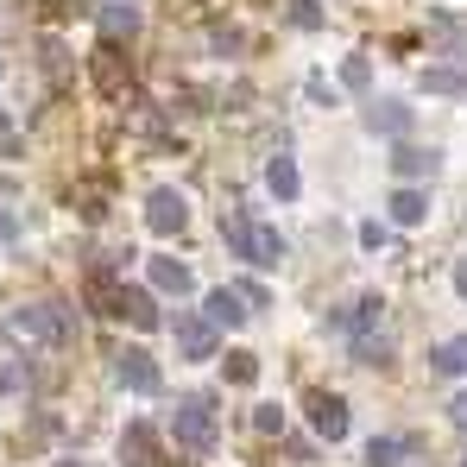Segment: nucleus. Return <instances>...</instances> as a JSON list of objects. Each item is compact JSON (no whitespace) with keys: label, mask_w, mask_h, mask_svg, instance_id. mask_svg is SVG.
Listing matches in <instances>:
<instances>
[{"label":"nucleus","mask_w":467,"mask_h":467,"mask_svg":"<svg viewBox=\"0 0 467 467\" xmlns=\"http://www.w3.org/2000/svg\"><path fill=\"white\" fill-rule=\"evenodd\" d=\"M367 82H373V64H367V57L354 51V57L341 64V88H367Z\"/></svg>","instance_id":"obj_25"},{"label":"nucleus","mask_w":467,"mask_h":467,"mask_svg":"<svg viewBox=\"0 0 467 467\" xmlns=\"http://www.w3.org/2000/svg\"><path fill=\"white\" fill-rule=\"evenodd\" d=\"M114 379L127 391H158L164 386V373H158V360L146 348H120V354H114Z\"/></svg>","instance_id":"obj_6"},{"label":"nucleus","mask_w":467,"mask_h":467,"mask_svg":"<svg viewBox=\"0 0 467 467\" xmlns=\"http://www.w3.org/2000/svg\"><path fill=\"white\" fill-rule=\"evenodd\" d=\"M222 234H228L234 253H240V259H253V265H278V259H285V240H278L272 228H259L246 209H234L228 222H222Z\"/></svg>","instance_id":"obj_2"},{"label":"nucleus","mask_w":467,"mask_h":467,"mask_svg":"<svg viewBox=\"0 0 467 467\" xmlns=\"http://www.w3.org/2000/svg\"><path fill=\"white\" fill-rule=\"evenodd\" d=\"M404 455H410V442H404V436H379V442L367 449V462H373V467H398Z\"/></svg>","instance_id":"obj_21"},{"label":"nucleus","mask_w":467,"mask_h":467,"mask_svg":"<svg viewBox=\"0 0 467 467\" xmlns=\"http://www.w3.org/2000/svg\"><path fill=\"white\" fill-rule=\"evenodd\" d=\"M70 202H77L82 222H101V215H108V202H114V183H108V177H88V183H77V196H70Z\"/></svg>","instance_id":"obj_12"},{"label":"nucleus","mask_w":467,"mask_h":467,"mask_svg":"<svg viewBox=\"0 0 467 467\" xmlns=\"http://www.w3.org/2000/svg\"><path fill=\"white\" fill-rule=\"evenodd\" d=\"M13 152H19V120L0 114V158H13Z\"/></svg>","instance_id":"obj_27"},{"label":"nucleus","mask_w":467,"mask_h":467,"mask_svg":"<svg viewBox=\"0 0 467 467\" xmlns=\"http://www.w3.org/2000/svg\"><path fill=\"white\" fill-rule=\"evenodd\" d=\"M88 77L101 88V101H133V64L120 57V45H101L88 57Z\"/></svg>","instance_id":"obj_4"},{"label":"nucleus","mask_w":467,"mask_h":467,"mask_svg":"<svg viewBox=\"0 0 467 467\" xmlns=\"http://www.w3.org/2000/svg\"><path fill=\"white\" fill-rule=\"evenodd\" d=\"M95 13H101V45H114V38H133V32H140V0H101Z\"/></svg>","instance_id":"obj_10"},{"label":"nucleus","mask_w":467,"mask_h":467,"mask_svg":"<svg viewBox=\"0 0 467 467\" xmlns=\"http://www.w3.org/2000/svg\"><path fill=\"white\" fill-rule=\"evenodd\" d=\"M354 354H360L367 367H391V341H386V335H360V341H354Z\"/></svg>","instance_id":"obj_22"},{"label":"nucleus","mask_w":467,"mask_h":467,"mask_svg":"<svg viewBox=\"0 0 467 467\" xmlns=\"http://www.w3.org/2000/svg\"><path fill=\"white\" fill-rule=\"evenodd\" d=\"M360 246H367V253L386 246V222H360Z\"/></svg>","instance_id":"obj_30"},{"label":"nucleus","mask_w":467,"mask_h":467,"mask_svg":"<svg viewBox=\"0 0 467 467\" xmlns=\"http://www.w3.org/2000/svg\"><path fill=\"white\" fill-rule=\"evenodd\" d=\"M171 335H177L183 360H209V354L222 348V335H215V328H209L196 310H171Z\"/></svg>","instance_id":"obj_5"},{"label":"nucleus","mask_w":467,"mask_h":467,"mask_svg":"<svg viewBox=\"0 0 467 467\" xmlns=\"http://www.w3.org/2000/svg\"><path fill=\"white\" fill-rule=\"evenodd\" d=\"M423 215H430V196H423V190H410V183H404V190H398V196H391V222H398V228H417V222H423Z\"/></svg>","instance_id":"obj_18"},{"label":"nucleus","mask_w":467,"mask_h":467,"mask_svg":"<svg viewBox=\"0 0 467 467\" xmlns=\"http://www.w3.org/2000/svg\"><path fill=\"white\" fill-rule=\"evenodd\" d=\"M285 19H291L297 32H316V26H322V6H316V0H291V13H285Z\"/></svg>","instance_id":"obj_24"},{"label":"nucleus","mask_w":467,"mask_h":467,"mask_svg":"<svg viewBox=\"0 0 467 467\" xmlns=\"http://www.w3.org/2000/svg\"><path fill=\"white\" fill-rule=\"evenodd\" d=\"M45 13L51 19H77V13H88V0H45Z\"/></svg>","instance_id":"obj_29"},{"label":"nucleus","mask_w":467,"mask_h":467,"mask_svg":"<svg viewBox=\"0 0 467 467\" xmlns=\"http://www.w3.org/2000/svg\"><path fill=\"white\" fill-rule=\"evenodd\" d=\"M0 77H6V64H0Z\"/></svg>","instance_id":"obj_34"},{"label":"nucleus","mask_w":467,"mask_h":467,"mask_svg":"<svg viewBox=\"0 0 467 467\" xmlns=\"http://www.w3.org/2000/svg\"><path fill=\"white\" fill-rule=\"evenodd\" d=\"M114 316H127L133 328H158V322H164V316H158V297L140 291V285H120V291H114Z\"/></svg>","instance_id":"obj_9"},{"label":"nucleus","mask_w":467,"mask_h":467,"mask_svg":"<svg viewBox=\"0 0 467 467\" xmlns=\"http://www.w3.org/2000/svg\"><path fill=\"white\" fill-rule=\"evenodd\" d=\"M391 164H398V177H436V171H442V158L430 152V146H398Z\"/></svg>","instance_id":"obj_16"},{"label":"nucleus","mask_w":467,"mask_h":467,"mask_svg":"<svg viewBox=\"0 0 467 467\" xmlns=\"http://www.w3.org/2000/svg\"><path fill=\"white\" fill-rule=\"evenodd\" d=\"M0 240H19V222H13L6 209H0Z\"/></svg>","instance_id":"obj_32"},{"label":"nucleus","mask_w":467,"mask_h":467,"mask_svg":"<svg viewBox=\"0 0 467 467\" xmlns=\"http://www.w3.org/2000/svg\"><path fill=\"white\" fill-rule=\"evenodd\" d=\"M13 335H32V341H45V348H70V341H77V310L57 304V297L26 304V310H13Z\"/></svg>","instance_id":"obj_1"},{"label":"nucleus","mask_w":467,"mask_h":467,"mask_svg":"<svg viewBox=\"0 0 467 467\" xmlns=\"http://www.w3.org/2000/svg\"><path fill=\"white\" fill-rule=\"evenodd\" d=\"M341 328H367V322H379V297H354V310L335 316Z\"/></svg>","instance_id":"obj_23"},{"label":"nucleus","mask_w":467,"mask_h":467,"mask_svg":"<svg viewBox=\"0 0 467 467\" xmlns=\"http://www.w3.org/2000/svg\"><path fill=\"white\" fill-rule=\"evenodd\" d=\"M436 373H467V335H449L436 348Z\"/></svg>","instance_id":"obj_20"},{"label":"nucleus","mask_w":467,"mask_h":467,"mask_svg":"<svg viewBox=\"0 0 467 467\" xmlns=\"http://www.w3.org/2000/svg\"><path fill=\"white\" fill-rule=\"evenodd\" d=\"M265 183H272V196H278V202H297V158H291V152H272Z\"/></svg>","instance_id":"obj_13"},{"label":"nucleus","mask_w":467,"mask_h":467,"mask_svg":"<svg viewBox=\"0 0 467 467\" xmlns=\"http://www.w3.org/2000/svg\"><path fill=\"white\" fill-rule=\"evenodd\" d=\"M171 436H177L190 455H209V449H215V398H209V391L183 398L177 417H171Z\"/></svg>","instance_id":"obj_3"},{"label":"nucleus","mask_w":467,"mask_h":467,"mask_svg":"<svg viewBox=\"0 0 467 467\" xmlns=\"http://www.w3.org/2000/svg\"><path fill=\"white\" fill-rule=\"evenodd\" d=\"M152 449H158L152 423H127V436H120V467H152Z\"/></svg>","instance_id":"obj_11"},{"label":"nucleus","mask_w":467,"mask_h":467,"mask_svg":"<svg viewBox=\"0 0 467 467\" xmlns=\"http://www.w3.org/2000/svg\"><path fill=\"white\" fill-rule=\"evenodd\" d=\"M152 285H158V291H171V297H190V291H196L190 265H177V259H152Z\"/></svg>","instance_id":"obj_17"},{"label":"nucleus","mask_w":467,"mask_h":467,"mask_svg":"<svg viewBox=\"0 0 467 467\" xmlns=\"http://www.w3.org/2000/svg\"><path fill=\"white\" fill-rule=\"evenodd\" d=\"M423 88H430V95H467V70H442V64H430V70H423Z\"/></svg>","instance_id":"obj_19"},{"label":"nucleus","mask_w":467,"mask_h":467,"mask_svg":"<svg viewBox=\"0 0 467 467\" xmlns=\"http://www.w3.org/2000/svg\"><path fill=\"white\" fill-rule=\"evenodd\" d=\"M253 423H259L265 436H278V430H285V410H278V404H259V417H253Z\"/></svg>","instance_id":"obj_28"},{"label":"nucleus","mask_w":467,"mask_h":467,"mask_svg":"<svg viewBox=\"0 0 467 467\" xmlns=\"http://www.w3.org/2000/svg\"><path fill=\"white\" fill-rule=\"evenodd\" d=\"M449 417H455V423H467V391H455V398H449Z\"/></svg>","instance_id":"obj_31"},{"label":"nucleus","mask_w":467,"mask_h":467,"mask_svg":"<svg viewBox=\"0 0 467 467\" xmlns=\"http://www.w3.org/2000/svg\"><path fill=\"white\" fill-rule=\"evenodd\" d=\"M183 222H190V202L177 190H152L146 196V228L152 234H183Z\"/></svg>","instance_id":"obj_7"},{"label":"nucleus","mask_w":467,"mask_h":467,"mask_svg":"<svg viewBox=\"0 0 467 467\" xmlns=\"http://www.w3.org/2000/svg\"><path fill=\"white\" fill-rule=\"evenodd\" d=\"M404 127H410L404 101H367V133H404Z\"/></svg>","instance_id":"obj_15"},{"label":"nucleus","mask_w":467,"mask_h":467,"mask_svg":"<svg viewBox=\"0 0 467 467\" xmlns=\"http://www.w3.org/2000/svg\"><path fill=\"white\" fill-rule=\"evenodd\" d=\"M310 423L322 442H341L348 436V404L335 398V391H310Z\"/></svg>","instance_id":"obj_8"},{"label":"nucleus","mask_w":467,"mask_h":467,"mask_svg":"<svg viewBox=\"0 0 467 467\" xmlns=\"http://www.w3.org/2000/svg\"><path fill=\"white\" fill-rule=\"evenodd\" d=\"M259 379V360L253 354H228V386H253Z\"/></svg>","instance_id":"obj_26"},{"label":"nucleus","mask_w":467,"mask_h":467,"mask_svg":"<svg viewBox=\"0 0 467 467\" xmlns=\"http://www.w3.org/2000/svg\"><path fill=\"white\" fill-rule=\"evenodd\" d=\"M455 291H462V297H467V259H462V265H455Z\"/></svg>","instance_id":"obj_33"},{"label":"nucleus","mask_w":467,"mask_h":467,"mask_svg":"<svg viewBox=\"0 0 467 467\" xmlns=\"http://www.w3.org/2000/svg\"><path fill=\"white\" fill-rule=\"evenodd\" d=\"M202 322H209L215 335H222V328H240V322H246V304H240L234 291H209V316H202Z\"/></svg>","instance_id":"obj_14"},{"label":"nucleus","mask_w":467,"mask_h":467,"mask_svg":"<svg viewBox=\"0 0 467 467\" xmlns=\"http://www.w3.org/2000/svg\"><path fill=\"white\" fill-rule=\"evenodd\" d=\"M462 467H467V462H462Z\"/></svg>","instance_id":"obj_35"}]
</instances>
